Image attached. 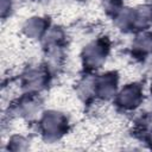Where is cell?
Instances as JSON below:
<instances>
[{"label": "cell", "mask_w": 152, "mask_h": 152, "mask_svg": "<svg viewBox=\"0 0 152 152\" xmlns=\"http://www.w3.org/2000/svg\"><path fill=\"white\" fill-rule=\"evenodd\" d=\"M140 100V93L137 87H127L125 90H122L120 95V102L122 106L126 107H132L135 106Z\"/></svg>", "instance_id": "1"}, {"label": "cell", "mask_w": 152, "mask_h": 152, "mask_svg": "<svg viewBox=\"0 0 152 152\" xmlns=\"http://www.w3.org/2000/svg\"><path fill=\"white\" fill-rule=\"evenodd\" d=\"M103 56H104V50H103V46L100 44H93L88 46L86 51L87 61L91 65H97L102 61Z\"/></svg>", "instance_id": "2"}, {"label": "cell", "mask_w": 152, "mask_h": 152, "mask_svg": "<svg viewBox=\"0 0 152 152\" xmlns=\"http://www.w3.org/2000/svg\"><path fill=\"white\" fill-rule=\"evenodd\" d=\"M43 125H44L45 131L49 132V134H55L62 127V118L55 113L49 114L45 116Z\"/></svg>", "instance_id": "3"}, {"label": "cell", "mask_w": 152, "mask_h": 152, "mask_svg": "<svg viewBox=\"0 0 152 152\" xmlns=\"http://www.w3.org/2000/svg\"><path fill=\"white\" fill-rule=\"evenodd\" d=\"M43 27H44L43 21L40 19H37L36 18V19H32V20H30L27 23V25H26V32L30 36H38L42 32Z\"/></svg>", "instance_id": "4"}]
</instances>
